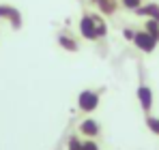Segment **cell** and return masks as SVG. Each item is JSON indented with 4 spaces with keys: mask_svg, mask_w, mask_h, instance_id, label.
I'll use <instances>...</instances> for the list:
<instances>
[{
    "mask_svg": "<svg viewBox=\"0 0 159 150\" xmlns=\"http://www.w3.org/2000/svg\"><path fill=\"white\" fill-rule=\"evenodd\" d=\"M144 122H146V129H148L153 135H157V137H159V118H157V116H151V114H146Z\"/></svg>",
    "mask_w": 159,
    "mask_h": 150,
    "instance_id": "10",
    "label": "cell"
},
{
    "mask_svg": "<svg viewBox=\"0 0 159 150\" xmlns=\"http://www.w3.org/2000/svg\"><path fill=\"white\" fill-rule=\"evenodd\" d=\"M135 95H138V103H140L142 112L144 114H151V109H153V90L146 84H140L138 90H135Z\"/></svg>",
    "mask_w": 159,
    "mask_h": 150,
    "instance_id": "5",
    "label": "cell"
},
{
    "mask_svg": "<svg viewBox=\"0 0 159 150\" xmlns=\"http://www.w3.org/2000/svg\"><path fill=\"white\" fill-rule=\"evenodd\" d=\"M56 41H58V45H60V47H62L65 51H71V54H75V51L80 50L78 41H75L73 37H69L67 32H60V34L56 37Z\"/></svg>",
    "mask_w": 159,
    "mask_h": 150,
    "instance_id": "8",
    "label": "cell"
},
{
    "mask_svg": "<svg viewBox=\"0 0 159 150\" xmlns=\"http://www.w3.org/2000/svg\"><path fill=\"white\" fill-rule=\"evenodd\" d=\"M142 28H144L148 34H153V37H155V39L159 41V22H157V20H146Z\"/></svg>",
    "mask_w": 159,
    "mask_h": 150,
    "instance_id": "11",
    "label": "cell"
},
{
    "mask_svg": "<svg viewBox=\"0 0 159 150\" xmlns=\"http://www.w3.org/2000/svg\"><path fill=\"white\" fill-rule=\"evenodd\" d=\"M123 37H125L127 41H133V37H135V30H133V28H125V30H123Z\"/></svg>",
    "mask_w": 159,
    "mask_h": 150,
    "instance_id": "15",
    "label": "cell"
},
{
    "mask_svg": "<svg viewBox=\"0 0 159 150\" xmlns=\"http://www.w3.org/2000/svg\"><path fill=\"white\" fill-rule=\"evenodd\" d=\"M0 20L11 22L13 30H20L22 28V13L15 7H11V4H0Z\"/></svg>",
    "mask_w": 159,
    "mask_h": 150,
    "instance_id": "4",
    "label": "cell"
},
{
    "mask_svg": "<svg viewBox=\"0 0 159 150\" xmlns=\"http://www.w3.org/2000/svg\"><path fill=\"white\" fill-rule=\"evenodd\" d=\"M118 2H120V7L127 9V11H135L138 7H142V0H118Z\"/></svg>",
    "mask_w": 159,
    "mask_h": 150,
    "instance_id": "13",
    "label": "cell"
},
{
    "mask_svg": "<svg viewBox=\"0 0 159 150\" xmlns=\"http://www.w3.org/2000/svg\"><path fill=\"white\" fill-rule=\"evenodd\" d=\"M84 150H99V146H97L95 139H86L84 142Z\"/></svg>",
    "mask_w": 159,
    "mask_h": 150,
    "instance_id": "14",
    "label": "cell"
},
{
    "mask_svg": "<svg viewBox=\"0 0 159 150\" xmlns=\"http://www.w3.org/2000/svg\"><path fill=\"white\" fill-rule=\"evenodd\" d=\"M67 150H84V142L75 135H71L69 142H67Z\"/></svg>",
    "mask_w": 159,
    "mask_h": 150,
    "instance_id": "12",
    "label": "cell"
},
{
    "mask_svg": "<svg viewBox=\"0 0 159 150\" xmlns=\"http://www.w3.org/2000/svg\"><path fill=\"white\" fill-rule=\"evenodd\" d=\"M138 17H146V20H157L159 22V4L157 2H146V4H142V7H138L135 11H133Z\"/></svg>",
    "mask_w": 159,
    "mask_h": 150,
    "instance_id": "7",
    "label": "cell"
},
{
    "mask_svg": "<svg viewBox=\"0 0 159 150\" xmlns=\"http://www.w3.org/2000/svg\"><path fill=\"white\" fill-rule=\"evenodd\" d=\"M80 133H82L84 137L93 139V137H97V135L101 133V126H99V122H97L95 118H86V120L80 122Z\"/></svg>",
    "mask_w": 159,
    "mask_h": 150,
    "instance_id": "6",
    "label": "cell"
},
{
    "mask_svg": "<svg viewBox=\"0 0 159 150\" xmlns=\"http://www.w3.org/2000/svg\"><path fill=\"white\" fill-rule=\"evenodd\" d=\"M88 2H93V4H97V2H99V0H88Z\"/></svg>",
    "mask_w": 159,
    "mask_h": 150,
    "instance_id": "16",
    "label": "cell"
},
{
    "mask_svg": "<svg viewBox=\"0 0 159 150\" xmlns=\"http://www.w3.org/2000/svg\"><path fill=\"white\" fill-rule=\"evenodd\" d=\"M78 107L82 112H86V114L95 112L99 107V92H95V90H82L78 95Z\"/></svg>",
    "mask_w": 159,
    "mask_h": 150,
    "instance_id": "3",
    "label": "cell"
},
{
    "mask_svg": "<svg viewBox=\"0 0 159 150\" xmlns=\"http://www.w3.org/2000/svg\"><path fill=\"white\" fill-rule=\"evenodd\" d=\"M133 45L138 47L140 51H144V54H151V51H155V47H157V39L153 37V34H148L144 28L142 30H135V37H133V41H131Z\"/></svg>",
    "mask_w": 159,
    "mask_h": 150,
    "instance_id": "2",
    "label": "cell"
},
{
    "mask_svg": "<svg viewBox=\"0 0 159 150\" xmlns=\"http://www.w3.org/2000/svg\"><path fill=\"white\" fill-rule=\"evenodd\" d=\"M97 7H99V13L101 15H114L116 11H118V7H120V2L118 0H99L97 2Z\"/></svg>",
    "mask_w": 159,
    "mask_h": 150,
    "instance_id": "9",
    "label": "cell"
},
{
    "mask_svg": "<svg viewBox=\"0 0 159 150\" xmlns=\"http://www.w3.org/2000/svg\"><path fill=\"white\" fill-rule=\"evenodd\" d=\"M80 34L86 41H99L107 34V26L101 13H82L80 17Z\"/></svg>",
    "mask_w": 159,
    "mask_h": 150,
    "instance_id": "1",
    "label": "cell"
}]
</instances>
